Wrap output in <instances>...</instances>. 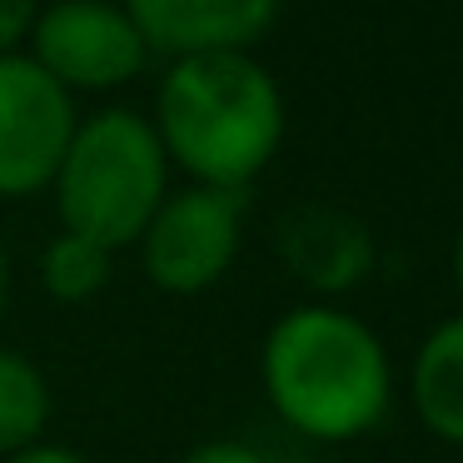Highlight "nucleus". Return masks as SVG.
Here are the masks:
<instances>
[{
	"mask_svg": "<svg viewBox=\"0 0 463 463\" xmlns=\"http://www.w3.org/2000/svg\"><path fill=\"white\" fill-rule=\"evenodd\" d=\"M115 274V254L105 244L85 240V234L61 230L51 244L41 250V284L55 304H90L105 294Z\"/></svg>",
	"mask_w": 463,
	"mask_h": 463,
	"instance_id": "9b49d317",
	"label": "nucleus"
},
{
	"mask_svg": "<svg viewBox=\"0 0 463 463\" xmlns=\"http://www.w3.org/2000/svg\"><path fill=\"white\" fill-rule=\"evenodd\" d=\"M0 463H90V458H85V453H75V449H65V443L41 439V443H31V449L11 453V458H0Z\"/></svg>",
	"mask_w": 463,
	"mask_h": 463,
	"instance_id": "4468645a",
	"label": "nucleus"
},
{
	"mask_svg": "<svg viewBox=\"0 0 463 463\" xmlns=\"http://www.w3.org/2000/svg\"><path fill=\"white\" fill-rule=\"evenodd\" d=\"M51 194L61 230L85 234L110 254L135 244L170 194V160L155 125L120 105L95 110L75 125Z\"/></svg>",
	"mask_w": 463,
	"mask_h": 463,
	"instance_id": "7ed1b4c3",
	"label": "nucleus"
},
{
	"mask_svg": "<svg viewBox=\"0 0 463 463\" xmlns=\"http://www.w3.org/2000/svg\"><path fill=\"white\" fill-rule=\"evenodd\" d=\"M25 55L65 90H120L150 65V45L120 0H51L41 5Z\"/></svg>",
	"mask_w": 463,
	"mask_h": 463,
	"instance_id": "39448f33",
	"label": "nucleus"
},
{
	"mask_svg": "<svg viewBox=\"0 0 463 463\" xmlns=\"http://www.w3.org/2000/svg\"><path fill=\"white\" fill-rule=\"evenodd\" d=\"M150 55H234L274 31L284 0H120Z\"/></svg>",
	"mask_w": 463,
	"mask_h": 463,
	"instance_id": "0eeeda50",
	"label": "nucleus"
},
{
	"mask_svg": "<svg viewBox=\"0 0 463 463\" xmlns=\"http://www.w3.org/2000/svg\"><path fill=\"white\" fill-rule=\"evenodd\" d=\"M244 240V190H210V184H184L170 190L155 220L145 224L140 264L145 279L160 294L194 299L214 289L230 274Z\"/></svg>",
	"mask_w": 463,
	"mask_h": 463,
	"instance_id": "20e7f679",
	"label": "nucleus"
},
{
	"mask_svg": "<svg viewBox=\"0 0 463 463\" xmlns=\"http://www.w3.org/2000/svg\"><path fill=\"white\" fill-rule=\"evenodd\" d=\"M155 135L165 160L210 190H250L284 145V90L254 51L170 61L155 90Z\"/></svg>",
	"mask_w": 463,
	"mask_h": 463,
	"instance_id": "f03ea898",
	"label": "nucleus"
},
{
	"mask_svg": "<svg viewBox=\"0 0 463 463\" xmlns=\"http://www.w3.org/2000/svg\"><path fill=\"white\" fill-rule=\"evenodd\" d=\"M35 15H41V0H0V55L21 51Z\"/></svg>",
	"mask_w": 463,
	"mask_h": 463,
	"instance_id": "f8f14e48",
	"label": "nucleus"
},
{
	"mask_svg": "<svg viewBox=\"0 0 463 463\" xmlns=\"http://www.w3.org/2000/svg\"><path fill=\"white\" fill-rule=\"evenodd\" d=\"M269 409L314 443H349L379 429L393 403L383 339L339 304H294L269 324L260 349Z\"/></svg>",
	"mask_w": 463,
	"mask_h": 463,
	"instance_id": "f257e3e1",
	"label": "nucleus"
},
{
	"mask_svg": "<svg viewBox=\"0 0 463 463\" xmlns=\"http://www.w3.org/2000/svg\"><path fill=\"white\" fill-rule=\"evenodd\" d=\"M453 284H458V294H463V230H458V240H453Z\"/></svg>",
	"mask_w": 463,
	"mask_h": 463,
	"instance_id": "dca6fc26",
	"label": "nucleus"
},
{
	"mask_svg": "<svg viewBox=\"0 0 463 463\" xmlns=\"http://www.w3.org/2000/svg\"><path fill=\"white\" fill-rule=\"evenodd\" d=\"M5 304H11V254L0 244V319H5Z\"/></svg>",
	"mask_w": 463,
	"mask_h": 463,
	"instance_id": "2eb2a0df",
	"label": "nucleus"
},
{
	"mask_svg": "<svg viewBox=\"0 0 463 463\" xmlns=\"http://www.w3.org/2000/svg\"><path fill=\"white\" fill-rule=\"evenodd\" d=\"M279 260L304 289H314L324 304L334 294H349L373 269V234L349 210L304 204L279 224Z\"/></svg>",
	"mask_w": 463,
	"mask_h": 463,
	"instance_id": "6e6552de",
	"label": "nucleus"
},
{
	"mask_svg": "<svg viewBox=\"0 0 463 463\" xmlns=\"http://www.w3.org/2000/svg\"><path fill=\"white\" fill-rule=\"evenodd\" d=\"M51 429V383L41 364L0 344V458L31 449Z\"/></svg>",
	"mask_w": 463,
	"mask_h": 463,
	"instance_id": "9d476101",
	"label": "nucleus"
},
{
	"mask_svg": "<svg viewBox=\"0 0 463 463\" xmlns=\"http://www.w3.org/2000/svg\"><path fill=\"white\" fill-rule=\"evenodd\" d=\"M75 125L80 115L65 85H55L25 51L0 55V200L51 190Z\"/></svg>",
	"mask_w": 463,
	"mask_h": 463,
	"instance_id": "423d86ee",
	"label": "nucleus"
},
{
	"mask_svg": "<svg viewBox=\"0 0 463 463\" xmlns=\"http://www.w3.org/2000/svg\"><path fill=\"white\" fill-rule=\"evenodd\" d=\"M180 463H269V458L244 439H204L194 449H184Z\"/></svg>",
	"mask_w": 463,
	"mask_h": 463,
	"instance_id": "ddd939ff",
	"label": "nucleus"
},
{
	"mask_svg": "<svg viewBox=\"0 0 463 463\" xmlns=\"http://www.w3.org/2000/svg\"><path fill=\"white\" fill-rule=\"evenodd\" d=\"M419 423L449 449H463V314L433 324L409 369Z\"/></svg>",
	"mask_w": 463,
	"mask_h": 463,
	"instance_id": "1a4fd4ad",
	"label": "nucleus"
}]
</instances>
